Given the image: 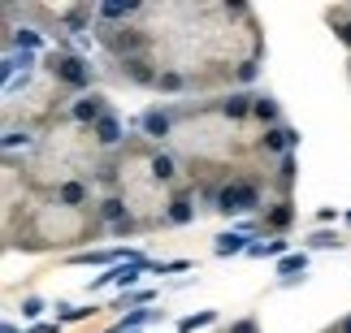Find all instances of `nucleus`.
<instances>
[{
    "label": "nucleus",
    "instance_id": "obj_1",
    "mask_svg": "<svg viewBox=\"0 0 351 333\" xmlns=\"http://www.w3.org/2000/svg\"><path fill=\"white\" fill-rule=\"evenodd\" d=\"M35 225L22 234V251H48V247H74L87 234H109L96 217V208H65V204H44L35 208Z\"/></svg>",
    "mask_w": 351,
    "mask_h": 333
},
{
    "label": "nucleus",
    "instance_id": "obj_2",
    "mask_svg": "<svg viewBox=\"0 0 351 333\" xmlns=\"http://www.w3.org/2000/svg\"><path fill=\"white\" fill-rule=\"evenodd\" d=\"M44 78H52L61 91H74V96H87L91 87H96V78L100 70L91 65V57H83V52H74L70 48V39L57 48H48L44 52Z\"/></svg>",
    "mask_w": 351,
    "mask_h": 333
},
{
    "label": "nucleus",
    "instance_id": "obj_3",
    "mask_svg": "<svg viewBox=\"0 0 351 333\" xmlns=\"http://www.w3.org/2000/svg\"><path fill=\"white\" fill-rule=\"evenodd\" d=\"M265 191H261V178L256 173H243V178H230L217 186V199H213V212H221V217H239L247 221L252 212H265Z\"/></svg>",
    "mask_w": 351,
    "mask_h": 333
},
{
    "label": "nucleus",
    "instance_id": "obj_4",
    "mask_svg": "<svg viewBox=\"0 0 351 333\" xmlns=\"http://www.w3.org/2000/svg\"><path fill=\"white\" fill-rule=\"evenodd\" d=\"M134 130L147 139V143H173V130H178V117H173V104H152L134 117Z\"/></svg>",
    "mask_w": 351,
    "mask_h": 333
},
{
    "label": "nucleus",
    "instance_id": "obj_5",
    "mask_svg": "<svg viewBox=\"0 0 351 333\" xmlns=\"http://www.w3.org/2000/svg\"><path fill=\"white\" fill-rule=\"evenodd\" d=\"M113 113V104H109V96L104 91H87V96H74L70 100V109H65V117L70 122H78V126H96V122H104V117Z\"/></svg>",
    "mask_w": 351,
    "mask_h": 333
},
{
    "label": "nucleus",
    "instance_id": "obj_6",
    "mask_svg": "<svg viewBox=\"0 0 351 333\" xmlns=\"http://www.w3.org/2000/svg\"><path fill=\"white\" fill-rule=\"evenodd\" d=\"M252 109H256V96H252V91H226V96L213 100V113L226 117L230 126H247L252 122Z\"/></svg>",
    "mask_w": 351,
    "mask_h": 333
},
{
    "label": "nucleus",
    "instance_id": "obj_7",
    "mask_svg": "<svg viewBox=\"0 0 351 333\" xmlns=\"http://www.w3.org/2000/svg\"><path fill=\"white\" fill-rule=\"evenodd\" d=\"M147 173H152V182L156 186H165V191H178V173H182V165H178V156L173 152H165V148H156L152 143V152H147Z\"/></svg>",
    "mask_w": 351,
    "mask_h": 333
},
{
    "label": "nucleus",
    "instance_id": "obj_8",
    "mask_svg": "<svg viewBox=\"0 0 351 333\" xmlns=\"http://www.w3.org/2000/svg\"><path fill=\"white\" fill-rule=\"evenodd\" d=\"M195 217H199V208H195V186H178V191H169V204H165V230L191 225Z\"/></svg>",
    "mask_w": 351,
    "mask_h": 333
},
{
    "label": "nucleus",
    "instance_id": "obj_9",
    "mask_svg": "<svg viewBox=\"0 0 351 333\" xmlns=\"http://www.w3.org/2000/svg\"><path fill=\"white\" fill-rule=\"evenodd\" d=\"M143 273H152V260H147V264H117V269H109L104 277H91V282H87V295H96V290H104V286H117L121 295H126V290L139 282Z\"/></svg>",
    "mask_w": 351,
    "mask_h": 333
},
{
    "label": "nucleus",
    "instance_id": "obj_10",
    "mask_svg": "<svg viewBox=\"0 0 351 333\" xmlns=\"http://www.w3.org/2000/svg\"><path fill=\"white\" fill-rule=\"evenodd\" d=\"M91 139H96V148L104 152V156H113V152H121L130 143V135H126V122L117 117V109L104 117V122H96L91 126Z\"/></svg>",
    "mask_w": 351,
    "mask_h": 333
},
{
    "label": "nucleus",
    "instance_id": "obj_11",
    "mask_svg": "<svg viewBox=\"0 0 351 333\" xmlns=\"http://www.w3.org/2000/svg\"><path fill=\"white\" fill-rule=\"evenodd\" d=\"M295 217H300V208H295V199H274V204L265 208V234L269 238H287V230L295 225Z\"/></svg>",
    "mask_w": 351,
    "mask_h": 333
},
{
    "label": "nucleus",
    "instance_id": "obj_12",
    "mask_svg": "<svg viewBox=\"0 0 351 333\" xmlns=\"http://www.w3.org/2000/svg\"><path fill=\"white\" fill-rule=\"evenodd\" d=\"M96 13H100V26H109V22H139L143 5H134V0H104V5H96Z\"/></svg>",
    "mask_w": 351,
    "mask_h": 333
},
{
    "label": "nucleus",
    "instance_id": "obj_13",
    "mask_svg": "<svg viewBox=\"0 0 351 333\" xmlns=\"http://www.w3.org/2000/svg\"><path fill=\"white\" fill-rule=\"evenodd\" d=\"M48 48V35L35 31V26H9V52H44Z\"/></svg>",
    "mask_w": 351,
    "mask_h": 333
},
{
    "label": "nucleus",
    "instance_id": "obj_14",
    "mask_svg": "<svg viewBox=\"0 0 351 333\" xmlns=\"http://www.w3.org/2000/svg\"><path fill=\"white\" fill-rule=\"evenodd\" d=\"M252 122L261 130H274V126H287V117H282V104L278 96H256V109H252Z\"/></svg>",
    "mask_w": 351,
    "mask_h": 333
},
{
    "label": "nucleus",
    "instance_id": "obj_15",
    "mask_svg": "<svg viewBox=\"0 0 351 333\" xmlns=\"http://www.w3.org/2000/svg\"><path fill=\"white\" fill-rule=\"evenodd\" d=\"M247 247H252V238H243V234H234V230H226V234H217V238H213V256H217V260L247 256Z\"/></svg>",
    "mask_w": 351,
    "mask_h": 333
},
{
    "label": "nucleus",
    "instance_id": "obj_16",
    "mask_svg": "<svg viewBox=\"0 0 351 333\" xmlns=\"http://www.w3.org/2000/svg\"><path fill=\"white\" fill-rule=\"evenodd\" d=\"M326 22H330V31L343 39V48L351 52V5H334V9H326Z\"/></svg>",
    "mask_w": 351,
    "mask_h": 333
},
{
    "label": "nucleus",
    "instance_id": "obj_17",
    "mask_svg": "<svg viewBox=\"0 0 351 333\" xmlns=\"http://www.w3.org/2000/svg\"><path fill=\"white\" fill-rule=\"evenodd\" d=\"M347 247V238L339 230H313L304 238V251H343Z\"/></svg>",
    "mask_w": 351,
    "mask_h": 333
},
{
    "label": "nucleus",
    "instance_id": "obj_18",
    "mask_svg": "<svg viewBox=\"0 0 351 333\" xmlns=\"http://www.w3.org/2000/svg\"><path fill=\"white\" fill-rule=\"evenodd\" d=\"M304 273H308V251H291V256L278 260V277H282V282H304Z\"/></svg>",
    "mask_w": 351,
    "mask_h": 333
},
{
    "label": "nucleus",
    "instance_id": "obj_19",
    "mask_svg": "<svg viewBox=\"0 0 351 333\" xmlns=\"http://www.w3.org/2000/svg\"><path fill=\"white\" fill-rule=\"evenodd\" d=\"M282 256H291L287 238H265V243H252L247 247V260H282Z\"/></svg>",
    "mask_w": 351,
    "mask_h": 333
},
{
    "label": "nucleus",
    "instance_id": "obj_20",
    "mask_svg": "<svg viewBox=\"0 0 351 333\" xmlns=\"http://www.w3.org/2000/svg\"><path fill=\"white\" fill-rule=\"evenodd\" d=\"M217 321H221V312L217 308H204V312H195V316H182L178 333H195V329H208V325H217Z\"/></svg>",
    "mask_w": 351,
    "mask_h": 333
},
{
    "label": "nucleus",
    "instance_id": "obj_21",
    "mask_svg": "<svg viewBox=\"0 0 351 333\" xmlns=\"http://www.w3.org/2000/svg\"><path fill=\"white\" fill-rule=\"evenodd\" d=\"M52 312H57V321H61V325H78V321H87V316H96L100 308H96V303H87V308H70V303H52Z\"/></svg>",
    "mask_w": 351,
    "mask_h": 333
},
{
    "label": "nucleus",
    "instance_id": "obj_22",
    "mask_svg": "<svg viewBox=\"0 0 351 333\" xmlns=\"http://www.w3.org/2000/svg\"><path fill=\"white\" fill-rule=\"evenodd\" d=\"M31 130H18V126H5V156H18V148H31Z\"/></svg>",
    "mask_w": 351,
    "mask_h": 333
},
{
    "label": "nucleus",
    "instance_id": "obj_23",
    "mask_svg": "<svg viewBox=\"0 0 351 333\" xmlns=\"http://www.w3.org/2000/svg\"><path fill=\"white\" fill-rule=\"evenodd\" d=\"M195 260H152V273L165 277V273H191Z\"/></svg>",
    "mask_w": 351,
    "mask_h": 333
},
{
    "label": "nucleus",
    "instance_id": "obj_24",
    "mask_svg": "<svg viewBox=\"0 0 351 333\" xmlns=\"http://www.w3.org/2000/svg\"><path fill=\"white\" fill-rule=\"evenodd\" d=\"M44 312H48V303L39 299V295H26V299H22V316H26V321H39Z\"/></svg>",
    "mask_w": 351,
    "mask_h": 333
},
{
    "label": "nucleus",
    "instance_id": "obj_25",
    "mask_svg": "<svg viewBox=\"0 0 351 333\" xmlns=\"http://www.w3.org/2000/svg\"><path fill=\"white\" fill-rule=\"evenodd\" d=\"M221 333H261V325H256V316H243V321H234V325H226Z\"/></svg>",
    "mask_w": 351,
    "mask_h": 333
},
{
    "label": "nucleus",
    "instance_id": "obj_26",
    "mask_svg": "<svg viewBox=\"0 0 351 333\" xmlns=\"http://www.w3.org/2000/svg\"><path fill=\"white\" fill-rule=\"evenodd\" d=\"M339 217H343L339 208H321V212H317V225H321V230H326V225H334Z\"/></svg>",
    "mask_w": 351,
    "mask_h": 333
},
{
    "label": "nucleus",
    "instance_id": "obj_27",
    "mask_svg": "<svg viewBox=\"0 0 351 333\" xmlns=\"http://www.w3.org/2000/svg\"><path fill=\"white\" fill-rule=\"evenodd\" d=\"M26 333H61V321H44V325H35V329H26Z\"/></svg>",
    "mask_w": 351,
    "mask_h": 333
},
{
    "label": "nucleus",
    "instance_id": "obj_28",
    "mask_svg": "<svg viewBox=\"0 0 351 333\" xmlns=\"http://www.w3.org/2000/svg\"><path fill=\"white\" fill-rule=\"evenodd\" d=\"M330 333H351V316H343V321H339V325H334Z\"/></svg>",
    "mask_w": 351,
    "mask_h": 333
},
{
    "label": "nucleus",
    "instance_id": "obj_29",
    "mask_svg": "<svg viewBox=\"0 0 351 333\" xmlns=\"http://www.w3.org/2000/svg\"><path fill=\"white\" fill-rule=\"evenodd\" d=\"M0 333H18V325H13V321H5V329H0Z\"/></svg>",
    "mask_w": 351,
    "mask_h": 333
},
{
    "label": "nucleus",
    "instance_id": "obj_30",
    "mask_svg": "<svg viewBox=\"0 0 351 333\" xmlns=\"http://www.w3.org/2000/svg\"><path fill=\"white\" fill-rule=\"evenodd\" d=\"M343 221H347V225H351V208H347V212H343Z\"/></svg>",
    "mask_w": 351,
    "mask_h": 333
}]
</instances>
